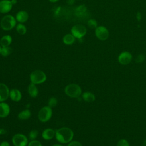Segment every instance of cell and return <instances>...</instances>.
<instances>
[{"label": "cell", "mask_w": 146, "mask_h": 146, "mask_svg": "<svg viewBox=\"0 0 146 146\" xmlns=\"http://www.w3.org/2000/svg\"><path fill=\"white\" fill-rule=\"evenodd\" d=\"M17 32L20 35H25L27 32L26 27L21 23H18L15 26Z\"/></svg>", "instance_id": "cell-22"}, {"label": "cell", "mask_w": 146, "mask_h": 146, "mask_svg": "<svg viewBox=\"0 0 146 146\" xmlns=\"http://www.w3.org/2000/svg\"><path fill=\"white\" fill-rule=\"evenodd\" d=\"M64 92L69 97L78 98L82 94V89L78 84L71 83L66 86L64 88Z\"/></svg>", "instance_id": "cell-3"}, {"label": "cell", "mask_w": 146, "mask_h": 146, "mask_svg": "<svg viewBox=\"0 0 146 146\" xmlns=\"http://www.w3.org/2000/svg\"><path fill=\"white\" fill-rule=\"evenodd\" d=\"M42 136L45 140H50L55 136V131L52 128H46L42 132Z\"/></svg>", "instance_id": "cell-15"}, {"label": "cell", "mask_w": 146, "mask_h": 146, "mask_svg": "<svg viewBox=\"0 0 146 146\" xmlns=\"http://www.w3.org/2000/svg\"><path fill=\"white\" fill-rule=\"evenodd\" d=\"M12 143L14 146H27L29 142L27 137L22 133H17L12 137Z\"/></svg>", "instance_id": "cell-8"}, {"label": "cell", "mask_w": 146, "mask_h": 146, "mask_svg": "<svg viewBox=\"0 0 146 146\" xmlns=\"http://www.w3.org/2000/svg\"><path fill=\"white\" fill-rule=\"evenodd\" d=\"M117 146H129V143L125 139H120L117 144Z\"/></svg>", "instance_id": "cell-28"}, {"label": "cell", "mask_w": 146, "mask_h": 146, "mask_svg": "<svg viewBox=\"0 0 146 146\" xmlns=\"http://www.w3.org/2000/svg\"><path fill=\"white\" fill-rule=\"evenodd\" d=\"M87 23L88 26L91 29H95L98 26L97 21L94 19L90 18V19H88Z\"/></svg>", "instance_id": "cell-24"}, {"label": "cell", "mask_w": 146, "mask_h": 146, "mask_svg": "<svg viewBox=\"0 0 146 146\" xmlns=\"http://www.w3.org/2000/svg\"><path fill=\"white\" fill-rule=\"evenodd\" d=\"M11 52H12V48L10 46L3 47H2L1 55L2 56L6 57L9 56Z\"/></svg>", "instance_id": "cell-23"}, {"label": "cell", "mask_w": 146, "mask_h": 146, "mask_svg": "<svg viewBox=\"0 0 146 146\" xmlns=\"http://www.w3.org/2000/svg\"><path fill=\"white\" fill-rule=\"evenodd\" d=\"M48 1L52 3H55V2H56L57 1H58L59 0H48Z\"/></svg>", "instance_id": "cell-35"}, {"label": "cell", "mask_w": 146, "mask_h": 146, "mask_svg": "<svg viewBox=\"0 0 146 146\" xmlns=\"http://www.w3.org/2000/svg\"><path fill=\"white\" fill-rule=\"evenodd\" d=\"M1 49H2V47L0 45V55H1Z\"/></svg>", "instance_id": "cell-37"}, {"label": "cell", "mask_w": 146, "mask_h": 146, "mask_svg": "<svg viewBox=\"0 0 146 146\" xmlns=\"http://www.w3.org/2000/svg\"><path fill=\"white\" fill-rule=\"evenodd\" d=\"M75 2V0H67V3L68 5H72Z\"/></svg>", "instance_id": "cell-32"}, {"label": "cell", "mask_w": 146, "mask_h": 146, "mask_svg": "<svg viewBox=\"0 0 146 146\" xmlns=\"http://www.w3.org/2000/svg\"><path fill=\"white\" fill-rule=\"evenodd\" d=\"M12 43V38L10 35H5L0 39V45L2 47H8Z\"/></svg>", "instance_id": "cell-18"}, {"label": "cell", "mask_w": 146, "mask_h": 146, "mask_svg": "<svg viewBox=\"0 0 146 146\" xmlns=\"http://www.w3.org/2000/svg\"><path fill=\"white\" fill-rule=\"evenodd\" d=\"M11 3H12V4L13 5H15L17 3V0H11Z\"/></svg>", "instance_id": "cell-33"}, {"label": "cell", "mask_w": 146, "mask_h": 146, "mask_svg": "<svg viewBox=\"0 0 146 146\" xmlns=\"http://www.w3.org/2000/svg\"><path fill=\"white\" fill-rule=\"evenodd\" d=\"M75 39L71 33L67 34L63 37V42L66 45H71L75 42Z\"/></svg>", "instance_id": "cell-19"}, {"label": "cell", "mask_w": 146, "mask_h": 146, "mask_svg": "<svg viewBox=\"0 0 146 146\" xmlns=\"http://www.w3.org/2000/svg\"><path fill=\"white\" fill-rule=\"evenodd\" d=\"M27 91H28L29 95L32 98L36 97L39 93V91L37 87L36 86V84L33 83H31L28 86Z\"/></svg>", "instance_id": "cell-17"}, {"label": "cell", "mask_w": 146, "mask_h": 146, "mask_svg": "<svg viewBox=\"0 0 146 146\" xmlns=\"http://www.w3.org/2000/svg\"><path fill=\"white\" fill-rule=\"evenodd\" d=\"M31 116V112L29 110L26 109L20 112L18 115V118L21 120H25L29 119Z\"/></svg>", "instance_id": "cell-20"}, {"label": "cell", "mask_w": 146, "mask_h": 146, "mask_svg": "<svg viewBox=\"0 0 146 146\" xmlns=\"http://www.w3.org/2000/svg\"><path fill=\"white\" fill-rule=\"evenodd\" d=\"M13 6V5L12 4L11 0L0 1V13H8L11 10Z\"/></svg>", "instance_id": "cell-10"}, {"label": "cell", "mask_w": 146, "mask_h": 146, "mask_svg": "<svg viewBox=\"0 0 146 146\" xmlns=\"http://www.w3.org/2000/svg\"><path fill=\"white\" fill-rule=\"evenodd\" d=\"M74 137L72 130L68 127H62L55 131V138L56 140L62 143H69Z\"/></svg>", "instance_id": "cell-1"}, {"label": "cell", "mask_w": 146, "mask_h": 146, "mask_svg": "<svg viewBox=\"0 0 146 146\" xmlns=\"http://www.w3.org/2000/svg\"><path fill=\"white\" fill-rule=\"evenodd\" d=\"M38 135V131L36 129L31 130L29 133V138L31 140H35Z\"/></svg>", "instance_id": "cell-26"}, {"label": "cell", "mask_w": 146, "mask_h": 146, "mask_svg": "<svg viewBox=\"0 0 146 146\" xmlns=\"http://www.w3.org/2000/svg\"><path fill=\"white\" fill-rule=\"evenodd\" d=\"M52 146H63V145H62V144H54Z\"/></svg>", "instance_id": "cell-34"}, {"label": "cell", "mask_w": 146, "mask_h": 146, "mask_svg": "<svg viewBox=\"0 0 146 146\" xmlns=\"http://www.w3.org/2000/svg\"><path fill=\"white\" fill-rule=\"evenodd\" d=\"M29 14L27 11L24 10L19 11L15 15V19L19 23H25L29 19Z\"/></svg>", "instance_id": "cell-13"}, {"label": "cell", "mask_w": 146, "mask_h": 146, "mask_svg": "<svg viewBox=\"0 0 146 146\" xmlns=\"http://www.w3.org/2000/svg\"><path fill=\"white\" fill-rule=\"evenodd\" d=\"M58 103V100L56 98L51 97L48 100V106L51 108L55 107Z\"/></svg>", "instance_id": "cell-25"}, {"label": "cell", "mask_w": 146, "mask_h": 146, "mask_svg": "<svg viewBox=\"0 0 146 146\" xmlns=\"http://www.w3.org/2000/svg\"><path fill=\"white\" fill-rule=\"evenodd\" d=\"M0 1H2V0H0Z\"/></svg>", "instance_id": "cell-38"}, {"label": "cell", "mask_w": 146, "mask_h": 146, "mask_svg": "<svg viewBox=\"0 0 146 146\" xmlns=\"http://www.w3.org/2000/svg\"><path fill=\"white\" fill-rule=\"evenodd\" d=\"M27 146H42L41 143L36 140H31L27 144Z\"/></svg>", "instance_id": "cell-27"}, {"label": "cell", "mask_w": 146, "mask_h": 146, "mask_svg": "<svg viewBox=\"0 0 146 146\" xmlns=\"http://www.w3.org/2000/svg\"><path fill=\"white\" fill-rule=\"evenodd\" d=\"M83 99L87 102H92L95 100V96L91 92H84L82 94Z\"/></svg>", "instance_id": "cell-21"}, {"label": "cell", "mask_w": 146, "mask_h": 146, "mask_svg": "<svg viewBox=\"0 0 146 146\" xmlns=\"http://www.w3.org/2000/svg\"><path fill=\"white\" fill-rule=\"evenodd\" d=\"M118 61L122 65H127L132 59V54L128 51H123L118 56Z\"/></svg>", "instance_id": "cell-9"}, {"label": "cell", "mask_w": 146, "mask_h": 146, "mask_svg": "<svg viewBox=\"0 0 146 146\" xmlns=\"http://www.w3.org/2000/svg\"><path fill=\"white\" fill-rule=\"evenodd\" d=\"M145 60V56L143 54H139L136 58V63H142Z\"/></svg>", "instance_id": "cell-29"}, {"label": "cell", "mask_w": 146, "mask_h": 146, "mask_svg": "<svg viewBox=\"0 0 146 146\" xmlns=\"http://www.w3.org/2000/svg\"><path fill=\"white\" fill-rule=\"evenodd\" d=\"M10 112V108L9 105L4 102H0V117H6L9 115Z\"/></svg>", "instance_id": "cell-12"}, {"label": "cell", "mask_w": 146, "mask_h": 146, "mask_svg": "<svg viewBox=\"0 0 146 146\" xmlns=\"http://www.w3.org/2000/svg\"><path fill=\"white\" fill-rule=\"evenodd\" d=\"M30 79L31 83L35 84H39L44 83L46 80L47 76L43 71L36 70L30 74Z\"/></svg>", "instance_id": "cell-4"}, {"label": "cell", "mask_w": 146, "mask_h": 146, "mask_svg": "<svg viewBox=\"0 0 146 146\" xmlns=\"http://www.w3.org/2000/svg\"><path fill=\"white\" fill-rule=\"evenodd\" d=\"M0 146H10V144L8 141H3L0 144Z\"/></svg>", "instance_id": "cell-31"}, {"label": "cell", "mask_w": 146, "mask_h": 146, "mask_svg": "<svg viewBox=\"0 0 146 146\" xmlns=\"http://www.w3.org/2000/svg\"><path fill=\"white\" fill-rule=\"evenodd\" d=\"M67 146H82V145L80 142L78 141H70Z\"/></svg>", "instance_id": "cell-30"}, {"label": "cell", "mask_w": 146, "mask_h": 146, "mask_svg": "<svg viewBox=\"0 0 146 146\" xmlns=\"http://www.w3.org/2000/svg\"><path fill=\"white\" fill-rule=\"evenodd\" d=\"M87 13V8L84 5H80L75 9V14L76 17L81 18L84 17Z\"/></svg>", "instance_id": "cell-16"}, {"label": "cell", "mask_w": 146, "mask_h": 146, "mask_svg": "<svg viewBox=\"0 0 146 146\" xmlns=\"http://www.w3.org/2000/svg\"><path fill=\"white\" fill-rule=\"evenodd\" d=\"M141 146H146V140H145L143 141V143Z\"/></svg>", "instance_id": "cell-36"}, {"label": "cell", "mask_w": 146, "mask_h": 146, "mask_svg": "<svg viewBox=\"0 0 146 146\" xmlns=\"http://www.w3.org/2000/svg\"><path fill=\"white\" fill-rule=\"evenodd\" d=\"M9 97L13 101L19 102L22 99L21 92L18 89L13 88L10 90Z\"/></svg>", "instance_id": "cell-14"}, {"label": "cell", "mask_w": 146, "mask_h": 146, "mask_svg": "<svg viewBox=\"0 0 146 146\" xmlns=\"http://www.w3.org/2000/svg\"><path fill=\"white\" fill-rule=\"evenodd\" d=\"M71 33L78 39H82L87 33L86 27L82 24H76L71 29Z\"/></svg>", "instance_id": "cell-5"}, {"label": "cell", "mask_w": 146, "mask_h": 146, "mask_svg": "<svg viewBox=\"0 0 146 146\" xmlns=\"http://www.w3.org/2000/svg\"><path fill=\"white\" fill-rule=\"evenodd\" d=\"M15 18L10 14L3 16L0 21L1 27L5 31H9L16 26Z\"/></svg>", "instance_id": "cell-2"}, {"label": "cell", "mask_w": 146, "mask_h": 146, "mask_svg": "<svg viewBox=\"0 0 146 146\" xmlns=\"http://www.w3.org/2000/svg\"><path fill=\"white\" fill-rule=\"evenodd\" d=\"M10 90L6 84L0 83V102L6 100L9 97Z\"/></svg>", "instance_id": "cell-11"}, {"label": "cell", "mask_w": 146, "mask_h": 146, "mask_svg": "<svg viewBox=\"0 0 146 146\" xmlns=\"http://www.w3.org/2000/svg\"><path fill=\"white\" fill-rule=\"evenodd\" d=\"M52 108L48 106H44L42 107L38 112V117L39 120L42 123H46L52 117Z\"/></svg>", "instance_id": "cell-6"}, {"label": "cell", "mask_w": 146, "mask_h": 146, "mask_svg": "<svg viewBox=\"0 0 146 146\" xmlns=\"http://www.w3.org/2000/svg\"><path fill=\"white\" fill-rule=\"evenodd\" d=\"M95 35L100 40H107L110 36L108 30L104 26H99L95 29Z\"/></svg>", "instance_id": "cell-7"}]
</instances>
